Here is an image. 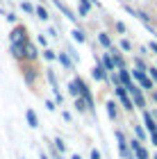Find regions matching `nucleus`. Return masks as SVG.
I'll list each match as a JSON object with an SVG mask.
<instances>
[{"label": "nucleus", "instance_id": "36", "mask_svg": "<svg viewBox=\"0 0 157 159\" xmlns=\"http://www.w3.org/2000/svg\"><path fill=\"white\" fill-rule=\"evenodd\" d=\"M71 159H82L80 155H71Z\"/></svg>", "mask_w": 157, "mask_h": 159}, {"label": "nucleus", "instance_id": "27", "mask_svg": "<svg viewBox=\"0 0 157 159\" xmlns=\"http://www.w3.org/2000/svg\"><path fill=\"white\" fill-rule=\"evenodd\" d=\"M121 48H123V50H132V43L127 39H121Z\"/></svg>", "mask_w": 157, "mask_h": 159}, {"label": "nucleus", "instance_id": "18", "mask_svg": "<svg viewBox=\"0 0 157 159\" xmlns=\"http://www.w3.org/2000/svg\"><path fill=\"white\" fill-rule=\"evenodd\" d=\"M73 39H75L77 43H87V37H84L82 30H73Z\"/></svg>", "mask_w": 157, "mask_h": 159}, {"label": "nucleus", "instance_id": "14", "mask_svg": "<svg viewBox=\"0 0 157 159\" xmlns=\"http://www.w3.org/2000/svg\"><path fill=\"white\" fill-rule=\"evenodd\" d=\"M53 2H55V5H57V7H59V9H62V14H64V16H68L71 20H75V16H73V11H71V9H68V7H66V5H64V2H62V0H53Z\"/></svg>", "mask_w": 157, "mask_h": 159}, {"label": "nucleus", "instance_id": "6", "mask_svg": "<svg viewBox=\"0 0 157 159\" xmlns=\"http://www.w3.org/2000/svg\"><path fill=\"white\" fill-rule=\"evenodd\" d=\"M116 141H118V152H121V157H127V155H130V143L125 141V136H123L121 129H116Z\"/></svg>", "mask_w": 157, "mask_h": 159}, {"label": "nucleus", "instance_id": "25", "mask_svg": "<svg viewBox=\"0 0 157 159\" xmlns=\"http://www.w3.org/2000/svg\"><path fill=\"white\" fill-rule=\"evenodd\" d=\"M55 148L59 150V152H64V150H66V143H64L62 139H55Z\"/></svg>", "mask_w": 157, "mask_h": 159}, {"label": "nucleus", "instance_id": "37", "mask_svg": "<svg viewBox=\"0 0 157 159\" xmlns=\"http://www.w3.org/2000/svg\"><path fill=\"white\" fill-rule=\"evenodd\" d=\"M150 116H153V118H155V120H157V109H155V114H150Z\"/></svg>", "mask_w": 157, "mask_h": 159}, {"label": "nucleus", "instance_id": "15", "mask_svg": "<svg viewBox=\"0 0 157 159\" xmlns=\"http://www.w3.org/2000/svg\"><path fill=\"white\" fill-rule=\"evenodd\" d=\"M98 41H100L103 48H107V50L112 48V39H109V34H107V32H100V34H98Z\"/></svg>", "mask_w": 157, "mask_h": 159}, {"label": "nucleus", "instance_id": "16", "mask_svg": "<svg viewBox=\"0 0 157 159\" xmlns=\"http://www.w3.org/2000/svg\"><path fill=\"white\" fill-rule=\"evenodd\" d=\"M89 9H91V2H87V0H80V7H77L80 16H84V18H87V16H89Z\"/></svg>", "mask_w": 157, "mask_h": 159}, {"label": "nucleus", "instance_id": "1", "mask_svg": "<svg viewBox=\"0 0 157 159\" xmlns=\"http://www.w3.org/2000/svg\"><path fill=\"white\" fill-rule=\"evenodd\" d=\"M73 82H75V86H77V96H80V98L84 100V102H87L89 109H94V96H91V89H89L87 84H84V80L75 77Z\"/></svg>", "mask_w": 157, "mask_h": 159}, {"label": "nucleus", "instance_id": "4", "mask_svg": "<svg viewBox=\"0 0 157 159\" xmlns=\"http://www.w3.org/2000/svg\"><path fill=\"white\" fill-rule=\"evenodd\" d=\"M125 89H127V93L132 96V105L139 107V109H144V107H146V98L141 96L139 86H137V84H130V86H125Z\"/></svg>", "mask_w": 157, "mask_h": 159}, {"label": "nucleus", "instance_id": "20", "mask_svg": "<svg viewBox=\"0 0 157 159\" xmlns=\"http://www.w3.org/2000/svg\"><path fill=\"white\" fill-rule=\"evenodd\" d=\"M34 11H37V16H39L41 20H48V18H50V16H48V11L44 9V7H34Z\"/></svg>", "mask_w": 157, "mask_h": 159}, {"label": "nucleus", "instance_id": "2", "mask_svg": "<svg viewBox=\"0 0 157 159\" xmlns=\"http://www.w3.org/2000/svg\"><path fill=\"white\" fill-rule=\"evenodd\" d=\"M114 93L118 96V100H121V105L125 107V111H132L134 109V105H132V100H130V93H127V89L123 84H118L116 89H114Z\"/></svg>", "mask_w": 157, "mask_h": 159}, {"label": "nucleus", "instance_id": "29", "mask_svg": "<svg viewBox=\"0 0 157 159\" xmlns=\"http://www.w3.org/2000/svg\"><path fill=\"white\" fill-rule=\"evenodd\" d=\"M62 116H64V120H66V123H71V120H73V116H71V114H68V111H64V114H62Z\"/></svg>", "mask_w": 157, "mask_h": 159}, {"label": "nucleus", "instance_id": "30", "mask_svg": "<svg viewBox=\"0 0 157 159\" xmlns=\"http://www.w3.org/2000/svg\"><path fill=\"white\" fill-rule=\"evenodd\" d=\"M46 107H48V109L53 111V109H55V102H53V100H46Z\"/></svg>", "mask_w": 157, "mask_h": 159}, {"label": "nucleus", "instance_id": "32", "mask_svg": "<svg viewBox=\"0 0 157 159\" xmlns=\"http://www.w3.org/2000/svg\"><path fill=\"white\" fill-rule=\"evenodd\" d=\"M50 155H53V159H62L59 155H57V152H55V148H50Z\"/></svg>", "mask_w": 157, "mask_h": 159}, {"label": "nucleus", "instance_id": "9", "mask_svg": "<svg viewBox=\"0 0 157 159\" xmlns=\"http://www.w3.org/2000/svg\"><path fill=\"white\" fill-rule=\"evenodd\" d=\"M144 123H146V129H148L150 134L157 132V120L150 116V111H144Z\"/></svg>", "mask_w": 157, "mask_h": 159}, {"label": "nucleus", "instance_id": "38", "mask_svg": "<svg viewBox=\"0 0 157 159\" xmlns=\"http://www.w3.org/2000/svg\"><path fill=\"white\" fill-rule=\"evenodd\" d=\"M41 159H48V155H44V152H41Z\"/></svg>", "mask_w": 157, "mask_h": 159}, {"label": "nucleus", "instance_id": "5", "mask_svg": "<svg viewBox=\"0 0 157 159\" xmlns=\"http://www.w3.org/2000/svg\"><path fill=\"white\" fill-rule=\"evenodd\" d=\"M37 57H39V50H37V46H34L32 41H27V43H25V57H23V61H30V64H34V61H37Z\"/></svg>", "mask_w": 157, "mask_h": 159}, {"label": "nucleus", "instance_id": "28", "mask_svg": "<svg viewBox=\"0 0 157 159\" xmlns=\"http://www.w3.org/2000/svg\"><path fill=\"white\" fill-rule=\"evenodd\" d=\"M23 11H25V14H32V11H34V7H32L30 2H23Z\"/></svg>", "mask_w": 157, "mask_h": 159}, {"label": "nucleus", "instance_id": "35", "mask_svg": "<svg viewBox=\"0 0 157 159\" xmlns=\"http://www.w3.org/2000/svg\"><path fill=\"white\" fill-rule=\"evenodd\" d=\"M150 93H153V100H155V102H157V91H155V89H153V91H150Z\"/></svg>", "mask_w": 157, "mask_h": 159}, {"label": "nucleus", "instance_id": "24", "mask_svg": "<svg viewBox=\"0 0 157 159\" xmlns=\"http://www.w3.org/2000/svg\"><path fill=\"white\" fill-rule=\"evenodd\" d=\"M44 57H46V59H48V61H53V59H57V55L53 52V50H50V48H46V50H44Z\"/></svg>", "mask_w": 157, "mask_h": 159}, {"label": "nucleus", "instance_id": "39", "mask_svg": "<svg viewBox=\"0 0 157 159\" xmlns=\"http://www.w3.org/2000/svg\"><path fill=\"white\" fill-rule=\"evenodd\" d=\"M155 159H157V155H155Z\"/></svg>", "mask_w": 157, "mask_h": 159}, {"label": "nucleus", "instance_id": "10", "mask_svg": "<svg viewBox=\"0 0 157 159\" xmlns=\"http://www.w3.org/2000/svg\"><path fill=\"white\" fill-rule=\"evenodd\" d=\"M91 75H94L98 82H105V80H109V75H107V70H105L103 66H96L94 70H91Z\"/></svg>", "mask_w": 157, "mask_h": 159}, {"label": "nucleus", "instance_id": "34", "mask_svg": "<svg viewBox=\"0 0 157 159\" xmlns=\"http://www.w3.org/2000/svg\"><path fill=\"white\" fill-rule=\"evenodd\" d=\"M150 139H153V143L157 146V132H155V134H150Z\"/></svg>", "mask_w": 157, "mask_h": 159}, {"label": "nucleus", "instance_id": "3", "mask_svg": "<svg viewBox=\"0 0 157 159\" xmlns=\"http://www.w3.org/2000/svg\"><path fill=\"white\" fill-rule=\"evenodd\" d=\"M9 41L12 43H27V41H30V39H27V27L25 25H16L9 32Z\"/></svg>", "mask_w": 157, "mask_h": 159}, {"label": "nucleus", "instance_id": "21", "mask_svg": "<svg viewBox=\"0 0 157 159\" xmlns=\"http://www.w3.org/2000/svg\"><path fill=\"white\" fill-rule=\"evenodd\" d=\"M75 107H77V111H87V109H89L87 102H84L82 98H75Z\"/></svg>", "mask_w": 157, "mask_h": 159}, {"label": "nucleus", "instance_id": "7", "mask_svg": "<svg viewBox=\"0 0 157 159\" xmlns=\"http://www.w3.org/2000/svg\"><path fill=\"white\" fill-rule=\"evenodd\" d=\"M130 150H132L134 155H137V159H148V152H146V148L141 146V141H139V139L130 141Z\"/></svg>", "mask_w": 157, "mask_h": 159}, {"label": "nucleus", "instance_id": "12", "mask_svg": "<svg viewBox=\"0 0 157 159\" xmlns=\"http://www.w3.org/2000/svg\"><path fill=\"white\" fill-rule=\"evenodd\" d=\"M103 68H105V70H116V66H114V59H112L109 52L103 55Z\"/></svg>", "mask_w": 157, "mask_h": 159}, {"label": "nucleus", "instance_id": "33", "mask_svg": "<svg viewBox=\"0 0 157 159\" xmlns=\"http://www.w3.org/2000/svg\"><path fill=\"white\" fill-rule=\"evenodd\" d=\"M148 48H150V50H153V52L157 55V43H150V46H148Z\"/></svg>", "mask_w": 157, "mask_h": 159}, {"label": "nucleus", "instance_id": "26", "mask_svg": "<svg viewBox=\"0 0 157 159\" xmlns=\"http://www.w3.org/2000/svg\"><path fill=\"white\" fill-rule=\"evenodd\" d=\"M68 93H71L73 98H80V96H77V86H75V82H71V84H68Z\"/></svg>", "mask_w": 157, "mask_h": 159}, {"label": "nucleus", "instance_id": "23", "mask_svg": "<svg viewBox=\"0 0 157 159\" xmlns=\"http://www.w3.org/2000/svg\"><path fill=\"white\" fill-rule=\"evenodd\" d=\"M48 82H50V86H53V89H59V86H57V77H55V73H53V70H48Z\"/></svg>", "mask_w": 157, "mask_h": 159}, {"label": "nucleus", "instance_id": "22", "mask_svg": "<svg viewBox=\"0 0 157 159\" xmlns=\"http://www.w3.org/2000/svg\"><path fill=\"white\" fill-rule=\"evenodd\" d=\"M146 73H148V77H150L153 82H157V66H150V68H146Z\"/></svg>", "mask_w": 157, "mask_h": 159}, {"label": "nucleus", "instance_id": "8", "mask_svg": "<svg viewBox=\"0 0 157 159\" xmlns=\"http://www.w3.org/2000/svg\"><path fill=\"white\" fill-rule=\"evenodd\" d=\"M9 52H12L14 59L23 61V57H25V43H12V46H9Z\"/></svg>", "mask_w": 157, "mask_h": 159}, {"label": "nucleus", "instance_id": "13", "mask_svg": "<svg viewBox=\"0 0 157 159\" xmlns=\"http://www.w3.org/2000/svg\"><path fill=\"white\" fill-rule=\"evenodd\" d=\"M25 118H27V123H30V127H39V116H37L32 109L25 111Z\"/></svg>", "mask_w": 157, "mask_h": 159}, {"label": "nucleus", "instance_id": "11", "mask_svg": "<svg viewBox=\"0 0 157 159\" xmlns=\"http://www.w3.org/2000/svg\"><path fill=\"white\" fill-rule=\"evenodd\" d=\"M57 59H59V64H62V66L66 68V70H73V68H75V66H73V61L68 59V55H66V52H59V55H57Z\"/></svg>", "mask_w": 157, "mask_h": 159}, {"label": "nucleus", "instance_id": "31", "mask_svg": "<svg viewBox=\"0 0 157 159\" xmlns=\"http://www.w3.org/2000/svg\"><path fill=\"white\" fill-rule=\"evenodd\" d=\"M91 159H100V152H98V150H91Z\"/></svg>", "mask_w": 157, "mask_h": 159}, {"label": "nucleus", "instance_id": "17", "mask_svg": "<svg viewBox=\"0 0 157 159\" xmlns=\"http://www.w3.org/2000/svg\"><path fill=\"white\" fill-rule=\"evenodd\" d=\"M105 107H107V114H109V118H112V120H116V116H118V114H116V105H114L112 100H109V102H107Z\"/></svg>", "mask_w": 157, "mask_h": 159}, {"label": "nucleus", "instance_id": "19", "mask_svg": "<svg viewBox=\"0 0 157 159\" xmlns=\"http://www.w3.org/2000/svg\"><path fill=\"white\" fill-rule=\"evenodd\" d=\"M134 134H137V139L144 143V139H146V129L141 127V125H134Z\"/></svg>", "mask_w": 157, "mask_h": 159}]
</instances>
